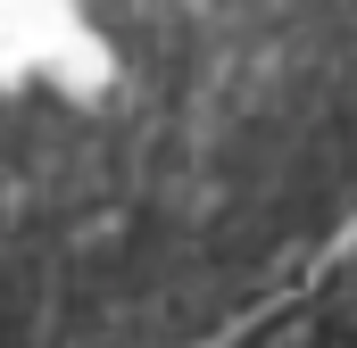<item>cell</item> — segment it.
<instances>
[{
	"label": "cell",
	"mask_w": 357,
	"mask_h": 348,
	"mask_svg": "<svg viewBox=\"0 0 357 348\" xmlns=\"http://www.w3.org/2000/svg\"><path fill=\"white\" fill-rule=\"evenodd\" d=\"M357 241V0H0V348H225Z\"/></svg>",
	"instance_id": "obj_1"
}]
</instances>
